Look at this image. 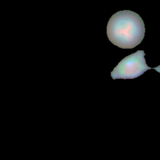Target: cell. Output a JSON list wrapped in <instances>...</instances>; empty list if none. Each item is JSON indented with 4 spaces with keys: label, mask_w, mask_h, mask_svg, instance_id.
Instances as JSON below:
<instances>
[{
    "label": "cell",
    "mask_w": 160,
    "mask_h": 160,
    "mask_svg": "<svg viewBox=\"0 0 160 160\" xmlns=\"http://www.w3.org/2000/svg\"><path fill=\"white\" fill-rule=\"evenodd\" d=\"M145 26L136 12L130 10L119 11L109 19L107 36L115 46L122 49H132L144 39Z\"/></svg>",
    "instance_id": "obj_1"
},
{
    "label": "cell",
    "mask_w": 160,
    "mask_h": 160,
    "mask_svg": "<svg viewBox=\"0 0 160 160\" xmlns=\"http://www.w3.org/2000/svg\"><path fill=\"white\" fill-rule=\"evenodd\" d=\"M144 56L143 50H138L125 57L111 72V78L113 79H134L152 69L147 65Z\"/></svg>",
    "instance_id": "obj_2"
}]
</instances>
